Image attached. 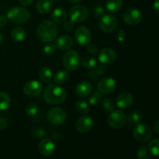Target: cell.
I'll return each instance as SVG.
<instances>
[{"label":"cell","instance_id":"obj_1","mask_svg":"<svg viewBox=\"0 0 159 159\" xmlns=\"http://www.w3.org/2000/svg\"><path fill=\"white\" fill-rule=\"evenodd\" d=\"M58 34L57 26L55 23L50 20H44L38 25L37 35L39 40L43 43L53 42Z\"/></svg>","mask_w":159,"mask_h":159},{"label":"cell","instance_id":"obj_2","mask_svg":"<svg viewBox=\"0 0 159 159\" xmlns=\"http://www.w3.org/2000/svg\"><path fill=\"white\" fill-rule=\"evenodd\" d=\"M67 97V93L64 88L58 85L51 84L43 92V99L50 105L62 103Z\"/></svg>","mask_w":159,"mask_h":159},{"label":"cell","instance_id":"obj_3","mask_svg":"<svg viewBox=\"0 0 159 159\" xmlns=\"http://www.w3.org/2000/svg\"><path fill=\"white\" fill-rule=\"evenodd\" d=\"M30 14L27 9L21 6H15L8 11L6 17L12 23L21 24L26 23L30 19Z\"/></svg>","mask_w":159,"mask_h":159},{"label":"cell","instance_id":"obj_4","mask_svg":"<svg viewBox=\"0 0 159 159\" xmlns=\"http://www.w3.org/2000/svg\"><path fill=\"white\" fill-rule=\"evenodd\" d=\"M80 55L75 50H69L63 56V65L68 71L77 69L80 64Z\"/></svg>","mask_w":159,"mask_h":159},{"label":"cell","instance_id":"obj_5","mask_svg":"<svg viewBox=\"0 0 159 159\" xmlns=\"http://www.w3.org/2000/svg\"><path fill=\"white\" fill-rule=\"evenodd\" d=\"M134 137L138 141L145 143L150 141L152 137V130L148 124L139 123L134 129Z\"/></svg>","mask_w":159,"mask_h":159},{"label":"cell","instance_id":"obj_6","mask_svg":"<svg viewBox=\"0 0 159 159\" xmlns=\"http://www.w3.org/2000/svg\"><path fill=\"white\" fill-rule=\"evenodd\" d=\"M118 26V20L114 16L107 14L100 18L99 22V27L102 32L110 34L113 32Z\"/></svg>","mask_w":159,"mask_h":159},{"label":"cell","instance_id":"obj_7","mask_svg":"<svg viewBox=\"0 0 159 159\" xmlns=\"http://www.w3.org/2000/svg\"><path fill=\"white\" fill-rule=\"evenodd\" d=\"M89 16V11L85 6L77 5L71 8L69 11L70 20L73 23H82L87 20Z\"/></svg>","mask_w":159,"mask_h":159},{"label":"cell","instance_id":"obj_8","mask_svg":"<svg viewBox=\"0 0 159 159\" xmlns=\"http://www.w3.org/2000/svg\"><path fill=\"white\" fill-rule=\"evenodd\" d=\"M107 121L112 128L119 129L127 123V116L121 110H113L109 115Z\"/></svg>","mask_w":159,"mask_h":159},{"label":"cell","instance_id":"obj_9","mask_svg":"<svg viewBox=\"0 0 159 159\" xmlns=\"http://www.w3.org/2000/svg\"><path fill=\"white\" fill-rule=\"evenodd\" d=\"M66 117V112L61 107H53L48 113V120L53 125H61L65 122Z\"/></svg>","mask_w":159,"mask_h":159},{"label":"cell","instance_id":"obj_10","mask_svg":"<svg viewBox=\"0 0 159 159\" xmlns=\"http://www.w3.org/2000/svg\"><path fill=\"white\" fill-rule=\"evenodd\" d=\"M75 37L76 42L81 46H87L91 41V32L88 27L85 26H81L77 28L75 32Z\"/></svg>","mask_w":159,"mask_h":159},{"label":"cell","instance_id":"obj_11","mask_svg":"<svg viewBox=\"0 0 159 159\" xmlns=\"http://www.w3.org/2000/svg\"><path fill=\"white\" fill-rule=\"evenodd\" d=\"M142 20V13L136 8H130L127 9L124 14V20L127 24L134 26L138 24Z\"/></svg>","mask_w":159,"mask_h":159},{"label":"cell","instance_id":"obj_12","mask_svg":"<svg viewBox=\"0 0 159 159\" xmlns=\"http://www.w3.org/2000/svg\"><path fill=\"white\" fill-rule=\"evenodd\" d=\"M23 89V93L26 96L34 97V96H39L42 93L43 85H42L41 82H40L39 81L31 80L25 83Z\"/></svg>","mask_w":159,"mask_h":159},{"label":"cell","instance_id":"obj_13","mask_svg":"<svg viewBox=\"0 0 159 159\" xmlns=\"http://www.w3.org/2000/svg\"><path fill=\"white\" fill-rule=\"evenodd\" d=\"M98 90L102 94H110L116 88V82L113 78H103L98 82Z\"/></svg>","mask_w":159,"mask_h":159},{"label":"cell","instance_id":"obj_14","mask_svg":"<svg viewBox=\"0 0 159 159\" xmlns=\"http://www.w3.org/2000/svg\"><path fill=\"white\" fill-rule=\"evenodd\" d=\"M93 127V120L89 116H81L75 124L76 130L79 133H87Z\"/></svg>","mask_w":159,"mask_h":159},{"label":"cell","instance_id":"obj_15","mask_svg":"<svg viewBox=\"0 0 159 159\" xmlns=\"http://www.w3.org/2000/svg\"><path fill=\"white\" fill-rule=\"evenodd\" d=\"M98 59L103 65H110L116 61V53L112 48H104L99 53Z\"/></svg>","mask_w":159,"mask_h":159},{"label":"cell","instance_id":"obj_16","mask_svg":"<svg viewBox=\"0 0 159 159\" xmlns=\"http://www.w3.org/2000/svg\"><path fill=\"white\" fill-rule=\"evenodd\" d=\"M39 152L44 156H50L52 155L55 151V144L51 140L48 138L43 139L38 145Z\"/></svg>","mask_w":159,"mask_h":159},{"label":"cell","instance_id":"obj_17","mask_svg":"<svg viewBox=\"0 0 159 159\" xmlns=\"http://www.w3.org/2000/svg\"><path fill=\"white\" fill-rule=\"evenodd\" d=\"M134 102V96L130 93H123L116 97V103L121 109H127L130 107Z\"/></svg>","mask_w":159,"mask_h":159},{"label":"cell","instance_id":"obj_18","mask_svg":"<svg viewBox=\"0 0 159 159\" xmlns=\"http://www.w3.org/2000/svg\"><path fill=\"white\" fill-rule=\"evenodd\" d=\"M93 86L87 81H82L79 82L75 88V93L79 97H87L92 93Z\"/></svg>","mask_w":159,"mask_h":159},{"label":"cell","instance_id":"obj_19","mask_svg":"<svg viewBox=\"0 0 159 159\" xmlns=\"http://www.w3.org/2000/svg\"><path fill=\"white\" fill-rule=\"evenodd\" d=\"M56 47L61 51H67L73 46V39L68 35H62L56 41Z\"/></svg>","mask_w":159,"mask_h":159},{"label":"cell","instance_id":"obj_20","mask_svg":"<svg viewBox=\"0 0 159 159\" xmlns=\"http://www.w3.org/2000/svg\"><path fill=\"white\" fill-rule=\"evenodd\" d=\"M53 8L52 0H39L36 5V9L39 13L46 14Z\"/></svg>","mask_w":159,"mask_h":159},{"label":"cell","instance_id":"obj_21","mask_svg":"<svg viewBox=\"0 0 159 159\" xmlns=\"http://www.w3.org/2000/svg\"><path fill=\"white\" fill-rule=\"evenodd\" d=\"M51 19L57 23H63L67 20V13L65 9L56 8L51 12Z\"/></svg>","mask_w":159,"mask_h":159},{"label":"cell","instance_id":"obj_22","mask_svg":"<svg viewBox=\"0 0 159 159\" xmlns=\"http://www.w3.org/2000/svg\"><path fill=\"white\" fill-rule=\"evenodd\" d=\"M123 0H107L106 2V9L110 13H116L123 6Z\"/></svg>","mask_w":159,"mask_h":159},{"label":"cell","instance_id":"obj_23","mask_svg":"<svg viewBox=\"0 0 159 159\" xmlns=\"http://www.w3.org/2000/svg\"><path fill=\"white\" fill-rule=\"evenodd\" d=\"M10 37L14 42L20 43L26 38V31L22 27H15L10 33Z\"/></svg>","mask_w":159,"mask_h":159},{"label":"cell","instance_id":"obj_24","mask_svg":"<svg viewBox=\"0 0 159 159\" xmlns=\"http://www.w3.org/2000/svg\"><path fill=\"white\" fill-rule=\"evenodd\" d=\"M38 76L40 80L44 83H49L52 79V71L48 67L43 66L40 68Z\"/></svg>","mask_w":159,"mask_h":159},{"label":"cell","instance_id":"obj_25","mask_svg":"<svg viewBox=\"0 0 159 159\" xmlns=\"http://www.w3.org/2000/svg\"><path fill=\"white\" fill-rule=\"evenodd\" d=\"M69 79L68 73L64 70H59L54 74V81L57 85H64L66 83Z\"/></svg>","mask_w":159,"mask_h":159},{"label":"cell","instance_id":"obj_26","mask_svg":"<svg viewBox=\"0 0 159 159\" xmlns=\"http://www.w3.org/2000/svg\"><path fill=\"white\" fill-rule=\"evenodd\" d=\"M142 120V114L138 110H134L127 116V123L130 125L138 124Z\"/></svg>","mask_w":159,"mask_h":159},{"label":"cell","instance_id":"obj_27","mask_svg":"<svg viewBox=\"0 0 159 159\" xmlns=\"http://www.w3.org/2000/svg\"><path fill=\"white\" fill-rule=\"evenodd\" d=\"M11 99L9 95L6 92H0V110L4 111L9 107Z\"/></svg>","mask_w":159,"mask_h":159},{"label":"cell","instance_id":"obj_28","mask_svg":"<svg viewBox=\"0 0 159 159\" xmlns=\"http://www.w3.org/2000/svg\"><path fill=\"white\" fill-rule=\"evenodd\" d=\"M97 65L96 59L93 56H85L82 60V65L87 69H92Z\"/></svg>","mask_w":159,"mask_h":159},{"label":"cell","instance_id":"obj_29","mask_svg":"<svg viewBox=\"0 0 159 159\" xmlns=\"http://www.w3.org/2000/svg\"><path fill=\"white\" fill-rule=\"evenodd\" d=\"M148 149L153 155L159 156V138L151 141L148 145Z\"/></svg>","mask_w":159,"mask_h":159},{"label":"cell","instance_id":"obj_30","mask_svg":"<svg viewBox=\"0 0 159 159\" xmlns=\"http://www.w3.org/2000/svg\"><path fill=\"white\" fill-rule=\"evenodd\" d=\"M75 108L82 114H87L90 110L89 104L84 100H78L75 102Z\"/></svg>","mask_w":159,"mask_h":159},{"label":"cell","instance_id":"obj_31","mask_svg":"<svg viewBox=\"0 0 159 159\" xmlns=\"http://www.w3.org/2000/svg\"><path fill=\"white\" fill-rule=\"evenodd\" d=\"M102 93H99V92H95V93L90 94L89 98V102L90 105L96 106L100 102V101L102 100Z\"/></svg>","mask_w":159,"mask_h":159},{"label":"cell","instance_id":"obj_32","mask_svg":"<svg viewBox=\"0 0 159 159\" xmlns=\"http://www.w3.org/2000/svg\"><path fill=\"white\" fill-rule=\"evenodd\" d=\"M25 112L29 116H34L37 115L39 112V107L37 104L31 102V103L26 105V108H25Z\"/></svg>","mask_w":159,"mask_h":159},{"label":"cell","instance_id":"obj_33","mask_svg":"<svg viewBox=\"0 0 159 159\" xmlns=\"http://www.w3.org/2000/svg\"><path fill=\"white\" fill-rule=\"evenodd\" d=\"M138 159H150V152L146 146H141L137 153Z\"/></svg>","mask_w":159,"mask_h":159},{"label":"cell","instance_id":"obj_34","mask_svg":"<svg viewBox=\"0 0 159 159\" xmlns=\"http://www.w3.org/2000/svg\"><path fill=\"white\" fill-rule=\"evenodd\" d=\"M101 105H102V108L107 112H112L113 110H114V102L110 98H105L102 101V104Z\"/></svg>","mask_w":159,"mask_h":159},{"label":"cell","instance_id":"obj_35","mask_svg":"<svg viewBox=\"0 0 159 159\" xmlns=\"http://www.w3.org/2000/svg\"><path fill=\"white\" fill-rule=\"evenodd\" d=\"M56 49H57V47H56V44L51 43H47V44L44 46V48H43V52L45 53L48 55H51V54H54L56 51Z\"/></svg>","mask_w":159,"mask_h":159},{"label":"cell","instance_id":"obj_36","mask_svg":"<svg viewBox=\"0 0 159 159\" xmlns=\"http://www.w3.org/2000/svg\"><path fill=\"white\" fill-rule=\"evenodd\" d=\"M104 12H105V10H104V8L102 6H96L93 10V15H94L95 18L100 19L102 16L105 15Z\"/></svg>","mask_w":159,"mask_h":159},{"label":"cell","instance_id":"obj_37","mask_svg":"<svg viewBox=\"0 0 159 159\" xmlns=\"http://www.w3.org/2000/svg\"><path fill=\"white\" fill-rule=\"evenodd\" d=\"M106 71H107V68H106L105 65H104L103 64H102V65H98L96 71H94L93 72L96 73V77H97V76H100L102 75L103 74H105Z\"/></svg>","mask_w":159,"mask_h":159},{"label":"cell","instance_id":"obj_38","mask_svg":"<svg viewBox=\"0 0 159 159\" xmlns=\"http://www.w3.org/2000/svg\"><path fill=\"white\" fill-rule=\"evenodd\" d=\"M75 23H73L71 20L70 21H65V23L63 25V28L65 31H68V32H70V31L74 29V25Z\"/></svg>","mask_w":159,"mask_h":159},{"label":"cell","instance_id":"obj_39","mask_svg":"<svg viewBox=\"0 0 159 159\" xmlns=\"http://www.w3.org/2000/svg\"><path fill=\"white\" fill-rule=\"evenodd\" d=\"M87 51L92 54H96L98 52V48L94 43H89L87 47Z\"/></svg>","mask_w":159,"mask_h":159},{"label":"cell","instance_id":"obj_40","mask_svg":"<svg viewBox=\"0 0 159 159\" xmlns=\"http://www.w3.org/2000/svg\"><path fill=\"white\" fill-rule=\"evenodd\" d=\"M19 3L23 6H29L33 3L34 0H18Z\"/></svg>","mask_w":159,"mask_h":159},{"label":"cell","instance_id":"obj_41","mask_svg":"<svg viewBox=\"0 0 159 159\" xmlns=\"http://www.w3.org/2000/svg\"><path fill=\"white\" fill-rule=\"evenodd\" d=\"M8 18L5 16H0V27H2V26H6V23H7Z\"/></svg>","mask_w":159,"mask_h":159},{"label":"cell","instance_id":"obj_42","mask_svg":"<svg viewBox=\"0 0 159 159\" xmlns=\"http://www.w3.org/2000/svg\"><path fill=\"white\" fill-rule=\"evenodd\" d=\"M6 125H7L6 121L4 119L0 118V130H4V129L6 127Z\"/></svg>","mask_w":159,"mask_h":159},{"label":"cell","instance_id":"obj_43","mask_svg":"<svg viewBox=\"0 0 159 159\" xmlns=\"http://www.w3.org/2000/svg\"><path fill=\"white\" fill-rule=\"evenodd\" d=\"M154 130L157 134L159 135V120L155 121V123L154 124Z\"/></svg>","mask_w":159,"mask_h":159},{"label":"cell","instance_id":"obj_44","mask_svg":"<svg viewBox=\"0 0 159 159\" xmlns=\"http://www.w3.org/2000/svg\"><path fill=\"white\" fill-rule=\"evenodd\" d=\"M153 7L155 12L159 13V0H155V2H154Z\"/></svg>","mask_w":159,"mask_h":159},{"label":"cell","instance_id":"obj_45","mask_svg":"<svg viewBox=\"0 0 159 159\" xmlns=\"http://www.w3.org/2000/svg\"><path fill=\"white\" fill-rule=\"evenodd\" d=\"M3 40H4V37H3L2 34L0 33V45L3 43Z\"/></svg>","mask_w":159,"mask_h":159},{"label":"cell","instance_id":"obj_46","mask_svg":"<svg viewBox=\"0 0 159 159\" xmlns=\"http://www.w3.org/2000/svg\"><path fill=\"white\" fill-rule=\"evenodd\" d=\"M68 2H70L71 3H78L79 2H81L82 0H68Z\"/></svg>","mask_w":159,"mask_h":159},{"label":"cell","instance_id":"obj_47","mask_svg":"<svg viewBox=\"0 0 159 159\" xmlns=\"http://www.w3.org/2000/svg\"><path fill=\"white\" fill-rule=\"evenodd\" d=\"M52 1H55V2H57V1H59V0H52Z\"/></svg>","mask_w":159,"mask_h":159}]
</instances>
